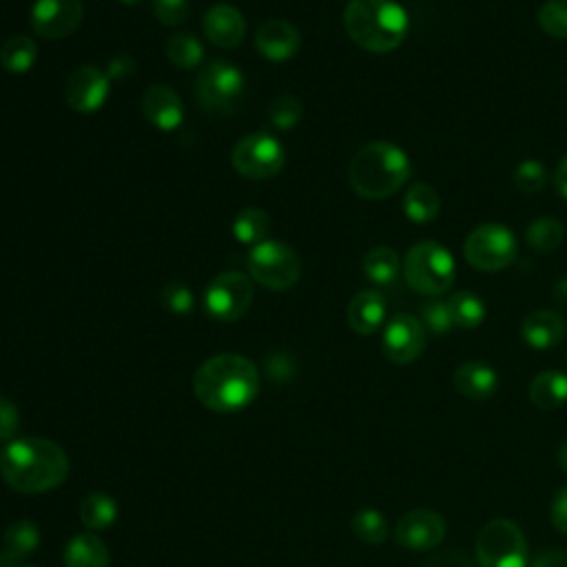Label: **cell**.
<instances>
[{"mask_svg": "<svg viewBox=\"0 0 567 567\" xmlns=\"http://www.w3.org/2000/svg\"><path fill=\"white\" fill-rule=\"evenodd\" d=\"M205 36L211 45L222 49H235L246 36V21L233 5L218 3L205 14Z\"/></svg>", "mask_w": 567, "mask_h": 567, "instance_id": "ac0fdd59", "label": "cell"}, {"mask_svg": "<svg viewBox=\"0 0 567 567\" xmlns=\"http://www.w3.org/2000/svg\"><path fill=\"white\" fill-rule=\"evenodd\" d=\"M194 389L205 408L224 415L239 412L256 402L260 393V372L250 359L224 353L207 359L198 368Z\"/></svg>", "mask_w": 567, "mask_h": 567, "instance_id": "7a4b0ae2", "label": "cell"}, {"mask_svg": "<svg viewBox=\"0 0 567 567\" xmlns=\"http://www.w3.org/2000/svg\"><path fill=\"white\" fill-rule=\"evenodd\" d=\"M421 324L432 335H448L455 329V320L448 301L432 299L421 306Z\"/></svg>", "mask_w": 567, "mask_h": 567, "instance_id": "e575fe53", "label": "cell"}, {"mask_svg": "<svg viewBox=\"0 0 567 567\" xmlns=\"http://www.w3.org/2000/svg\"><path fill=\"white\" fill-rule=\"evenodd\" d=\"M539 25L547 36L567 40V0H547L543 3L539 10Z\"/></svg>", "mask_w": 567, "mask_h": 567, "instance_id": "d590c367", "label": "cell"}, {"mask_svg": "<svg viewBox=\"0 0 567 567\" xmlns=\"http://www.w3.org/2000/svg\"><path fill=\"white\" fill-rule=\"evenodd\" d=\"M565 239V224L558 218H539L526 231V242L539 254H550Z\"/></svg>", "mask_w": 567, "mask_h": 567, "instance_id": "1f68e13d", "label": "cell"}, {"mask_svg": "<svg viewBox=\"0 0 567 567\" xmlns=\"http://www.w3.org/2000/svg\"><path fill=\"white\" fill-rule=\"evenodd\" d=\"M109 91H111V81L107 72L85 65L70 76L65 85V100L76 113L89 115L102 109V104L109 98Z\"/></svg>", "mask_w": 567, "mask_h": 567, "instance_id": "9a60e30c", "label": "cell"}, {"mask_svg": "<svg viewBox=\"0 0 567 567\" xmlns=\"http://www.w3.org/2000/svg\"><path fill=\"white\" fill-rule=\"evenodd\" d=\"M301 115H304V107L295 96H280L269 107V120L280 132H288L297 127Z\"/></svg>", "mask_w": 567, "mask_h": 567, "instance_id": "836d02e7", "label": "cell"}, {"mask_svg": "<svg viewBox=\"0 0 567 567\" xmlns=\"http://www.w3.org/2000/svg\"><path fill=\"white\" fill-rule=\"evenodd\" d=\"M363 275L377 286H391L399 278L402 260L391 246H374L363 258Z\"/></svg>", "mask_w": 567, "mask_h": 567, "instance_id": "484cf974", "label": "cell"}, {"mask_svg": "<svg viewBox=\"0 0 567 567\" xmlns=\"http://www.w3.org/2000/svg\"><path fill=\"white\" fill-rule=\"evenodd\" d=\"M446 537V521L434 510H412L404 515L395 528V539L402 547L412 552L434 550Z\"/></svg>", "mask_w": 567, "mask_h": 567, "instance_id": "5bb4252c", "label": "cell"}, {"mask_svg": "<svg viewBox=\"0 0 567 567\" xmlns=\"http://www.w3.org/2000/svg\"><path fill=\"white\" fill-rule=\"evenodd\" d=\"M21 430V412L14 402L0 397V441H14Z\"/></svg>", "mask_w": 567, "mask_h": 567, "instance_id": "ab89813d", "label": "cell"}, {"mask_svg": "<svg viewBox=\"0 0 567 567\" xmlns=\"http://www.w3.org/2000/svg\"><path fill=\"white\" fill-rule=\"evenodd\" d=\"M162 306L173 315H188L196 308L194 291L182 282H171L162 288Z\"/></svg>", "mask_w": 567, "mask_h": 567, "instance_id": "74e56055", "label": "cell"}, {"mask_svg": "<svg viewBox=\"0 0 567 567\" xmlns=\"http://www.w3.org/2000/svg\"><path fill=\"white\" fill-rule=\"evenodd\" d=\"M404 213L415 224H430L441 213V198L428 182H415L404 196Z\"/></svg>", "mask_w": 567, "mask_h": 567, "instance_id": "d4e9b609", "label": "cell"}, {"mask_svg": "<svg viewBox=\"0 0 567 567\" xmlns=\"http://www.w3.org/2000/svg\"><path fill=\"white\" fill-rule=\"evenodd\" d=\"M550 519L560 534H567V485L554 494L550 506Z\"/></svg>", "mask_w": 567, "mask_h": 567, "instance_id": "b9f144b4", "label": "cell"}, {"mask_svg": "<svg viewBox=\"0 0 567 567\" xmlns=\"http://www.w3.org/2000/svg\"><path fill=\"white\" fill-rule=\"evenodd\" d=\"M83 16V0H36L32 10V29L45 40H60L81 27Z\"/></svg>", "mask_w": 567, "mask_h": 567, "instance_id": "7c38bea8", "label": "cell"}, {"mask_svg": "<svg viewBox=\"0 0 567 567\" xmlns=\"http://www.w3.org/2000/svg\"><path fill=\"white\" fill-rule=\"evenodd\" d=\"M254 282L237 271L215 275L205 291V310L215 322H237L254 304Z\"/></svg>", "mask_w": 567, "mask_h": 567, "instance_id": "30bf717a", "label": "cell"}, {"mask_svg": "<svg viewBox=\"0 0 567 567\" xmlns=\"http://www.w3.org/2000/svg\"><path fill=\"white\" fill-rule=\"evenodd\" d=\"M40 545V530L32 521H16L8 528L0 543V567L21 565Z\"/></svg>", "mask_w": 567, "mask_h": 567, "instance_id": "7402d4cb", "label": "cell"}, {"mask_svg": "<svg viewBox=\"0 0 567 567\" xmlns=\"http://www.w3.org/2000/svg\"><path fill=\"white\" fill-rule=\"evenodd\" d=\"M530 402L539 410H558L567 402V374L560 370H543L530 384Z\"/></svg>", "mask_w": 567, "mask_h": 567, "instance_id": "603a6c76", "label": "cell"}, {"mask_svg": "<svg viewBox=\"0 0 567 567\" xmlns=\"http://www.w3.org/2000/svg\"><path fill=\"white\" fill-rule=\"evenodd\" d=\"M134 72H136V60L130 58V56H118V58H113V60L109 62V67H107V76H109L111 83H113V81L130 78Z\"/></svg>", "mask_w": 567, "mask_h": 567, "instance_id": "ee69618b", "label": "cell"}, {"mask_svg": "<svg viewBox=\"0 0 567 567\" xmlns=\"http://www.w3.org/2000/svg\"><path fill=\"white\" fill-rule=\"evenodd\" d=\"M167 56L177 70H198L205 60V47L192 32H177L167 40Z\"/></svg>", "mask_w": 567, "mask_h": 567, "instance_id": "83f0119b", "label": "cell"}, {"mask_svg": "<svg viewBox=\"0 0 567 567\" xmlns=\"http://www.w3.org/2000/svg\"><path fill=\"white\" fill-rule=\"evenodd\" d=\"M565 333H567V322L563 320V315L547 308L532 310L521 324L523 342L534 350H550L558 346Z\"/></svg>", "mask_w": 567, "mask_h": 567, "instance_id": "d6986e66", "label": "cell"}, {"mask_svg": "<svg viewBox=\"0 0 567 567\" xmlns=\"http://www.w3.org/2000/svg\"><path fill=\"white\" fill-rule=\"evenodd\" d=\"M122 3H124V5H143L145 0H122Z\"/></svg>", "mask_w": 567, "mask_h": 567, "instance_id": "7dc6e473", "label": "cell"}, {"mask_svg": "<svg viewBox=\"0 0 567 567\" xmlns=\"http://www.w3.org/2000/svg\"><path fill=\"white\" fill-rule=\"evenodd\" d=\"M515 184L521 194H541L547 184V171L539 160H523L515 171Z\"/></svg>", "mask_w": 567, "mask_h": 567, "instance_id": "8d00e7d4", "label": "cell"}, {"mask_svg": "<svg viewBox=\"0 0 567 567\" xmlns=\"http://www.w3.org/2000/svg\"><path fill=\"white\" fill-rule=\"evenodd\" d=\"M344 27L363 51L391 53L406 40L410 19L397 0H350Z\"/></svg>", "mask_w": 567, "mask_h": 567, "instance_id": "277c9868", "label": "cell"}, {"mask_svg": "<svg viewBox=\"0 0 567 567\" xmlns=\"http://www.w3.org/2000/svg\"><path fill=\"white\" fill-rule=\"evenodd\" d=\"M426 567H477V565L472 563V558L466 552H461L457 547H451V550H444V552L434 554L426 563Z\"/></svg>", "mask_w": 567, "mask_h": 567, "instance_id": "60d3db41", "label": "cell"}, {"mask_svg": "<svg viewBox=\"0 0 567 567\" xmlns=\"http://www.w3.org/2000/svg\"><path fill=\"white\" fill-rule=\"evenodd\" d=\"M118 519V503L107 492H91L81 503V521L89 532L107 530Z\"/></svg>", "mask_w": 567, "mask_h": 567, "instance_id": "4316f807", "label": "cell"}, {"mask_svg": "<svg viewBox=\"0 0 567 567\" xmlns=\"http://www.w3.org/2000/svg\"><path fill=\"white\" fill-rule=\"evenodd\" d=\"M556 461H558V468L563 472H567V439L563 441V444L558 446V453H556Z\"/></svg>", "mask_w": 567, "mask_h": 567, "instance_id": "bcb514c9", "label": "cell"}, {"mask_svg": "<svg viewBox=\"0 0 567 567\" xmlns=\"http://www.w3.org/2000/svg\"><path fill=\"white\" fill-rule=\"evenodd\" d=\"M246 267L250 278L260 286L282 293L299 282L301 262L295 250L278 239H264L250 246L246 256Z\"/></svg>", "mask_w": 567, "mask_h": 567, "instance_id": "8992f818", "label": "cell"}, {"mask_svg": "<svg viewBox=\"0 0 567 567\" xmlns=\"http://www.w3.org/2000/svg\"><path fill=\"white\" fill-rule=\"evenodd\" d=\"M517 237L503 224H481L464 244L466 262L481 273L506 271L517 260Z\"/></svg>", "mask_w": 567, "mask_h": 567, "instance_id": "ba28073f", "label": "cell"}, {"mask_svg": "<svg viewBox=\"0 0 567 567\" xmlns=\"http://www.w3.org/2000/svg\"><path fill=\"white\" fill-rule=\"evenodd\" d=\"M301 47L299 29L288 21H267L256 36V49L271 62L291 60Z\"/></svg>", "mask_w": 567, "mask_h": 567, "instance_id": "e0dca14e", "label": "cell"}, {"mask_svg": "<svg viewBox=\"0 0 567 567\" xmlns=\"http://www.w3.org/2000/svg\"><path fill=\"white\" fill-rule=\"evenodd\" d=\"M346 320L357 335L377 333L386 320V297L380 291L357 293L348 304Z\"/></svg>", "mask_w": 567, "mask_h": 567, "instance_id": "ffe728a7", "label": "cell"}, {"mask_svg": "<svg viewBox=\"0 0 567 567\" xmlns=\"http://www.w3.org/2000/svg\"><path fill=\"white\" fill-rule=\"evenodd\" d=\"M0 477L23 494L49 492L67 481L70 457L49 439H14L0 455Z\"/></svg>", "mask_w": 567, "mask_h": 567, "instance_id": "6da1fadb", "label": "cell"}, {"mask_svg": "<svg viewBox=\"0 0 567 567\" xmlns=\"http://www.w3.org/2000/svg\"><path fill=\"white\" fill-rule=\"evenodd\" d=\"M554 186L560 198L567 200V156L558 162L556 171H554Z\"/></svg>", "mask_w": 567, "mask_h": 567, "instance_id": "f6af8a7d", "label": "cell"}, {"mask_svg": "<svg viewBox=\"0 0 567 567\" xmlns=\"http://www.w3.org/2000/svg\"><path fill=\"white\" fill-rule=\"evenodd\" d=\"M233 169L246 180H271L282 173L286 164V151L282 143L269 132L244 136L231 156Z\"/></svg>", "mask_w": 567, "mask_h": 567, "instance_id": "9c48e42d", "label": "cell"}, {"mask_svg": "<svg viewBox=\"0 0 567 567\" xmlns=\"http://www.w3.org/2000/svg\"><path fill=\"white\" fill-rule=\"evenodd\" d=\"M353 534L368 543V545H380L389 539L391 530H389V523L384 519V515L380 510H372V508H366V510H359L355 517H353Z\"/></svg>", "mask_w": 567, "mask_h": 567, "instance_id": "d6a6232c", "label": "cell"}, {"mask_svg": "<svg viewBox=\"0 0 567 567\" xmlns=\"http://www.w3.org/2000/svg\"><path fill=\"white\" fill-rule=\"evenodd\" d=\"M244 74L229 60H213L196 81L198 104L207 111H229L244 94Z\"/></svg>", "mask_w": 567, "mask_h": 567, "instance_id": "8fae6325", "label": "cell"}, {"mask_svg": "<svg viewBox=\"0 0 567 567\" xmlns=\"http://www.w3.org/2000/svg\"><path fill=\"white\" fill-rule=\"evenodd\" d=\"M14 567H34V565H23V563H21V565H14Z\"/></svg>", "mask_w": 567, "mask_h": 567, "instance_id": "c3c4849f", "label": "cell"}, {"mask_svg": "<svg viewBox=\"0 0 567 567\" xmlns=\"http://www.w3.org/2000/svg\"><path fill=\"white\" fill-rule=\"evenodd\" d=\"M479 567H528L530 552L523 530L510 519H492L477 537Z\"/></svg>", "mask_w": 567, "mask_h": 567, "instance_id": "52a82bcc", "label": "cell"}, {"mask_svg": "<svg viewBox=\"0 0 567 567\" xmlns=\"http://www.w3.org/2000/svg\"><path fill=\"white\" fill-rule=\"evenodd\" d=\"M412 162L406 151L393 143H370L361 147L348 167L353 192L363 200H386L408 182Z\"/></svg>", "mask_w": 567, "mask_h": 567, "instance_id": "3957f363", "label": "cell"}, {"mask_svg": "<svg viewBox=\"0 0 567 567\" xmlns=\"http://www.w3.org/2000/svg\"><path fill=\"white\" fill-rule=\"evenodd\" d=\"M455 386L464 397L483 402L498 391V374L485 361H466L455 370Z\"/></svg>", "mask_w": 567, "mask_h": 567, "instance_id": "44dd1931", "label": "cell"}, {"mask_svg": "<svg viewBox=\"0 0 567 567\" xmlns=\"http://www.w3.org/2000/svg\"><path fill=\"white\" fill-rule=\"evenodd\" d=\"M528 567H567V552L560 547L541 550L530 558Z\"/></svg>", "mask_w": 567, "mask_h": 567, "instance_id": "7bdbcfd3", "label": "cell"}, {"mask_svg": "<svg viewBox=\"0 0 567 567\" xmlns=\"http://www.w3.org/2000/svg\"><path fill=\"white\" fill-rule=\"evenodd\" d=\"M382 348L393 363L406 366L417 361L426 348V329L421 320L406 312L395 315L384 329Z\"/></svg>", "mask_w": 567, "mask_h": 567, "instance_id": "4fadbf2b", "label": "cell"}, {"mask_svg": "<svg viewBox=\"0 0 567 567\" xmlns=\"http://www.w3.org/2000/svg\"><path fill=\"white\" fill-rule=\"evenodd\" d=\"M109 550L94 532L74 537L65 547V567H109Z\"/></svg>", "mask_w": 567, "mask_h": 567, "instance_id": "cb8c5ba5", "label": "cell"}, {"mask_svg": "<svg viewBox=\"0 0 567 567\" xmlns=\"http://www.w3.org/2000/svg\"><path fill=\"white\" fill-rule=\"evenodd\" d=\"M457 264L451 250L432 239L417 242L404 258L406 284L421 295L439 297L453 288Z\"/></svg>", "mask_w": 567, "mask_h": 567, "instance_id": "5b68a950", "label": "cell"}, {"mask_svg": "<svg viewBox=\"0 0 567 567\" xmlns=\"http://www.w3.org/2000/svg\"><path fill=\"white\" fill-rule=\"evenodd\" d=\"M156 19L167 27H180L188 19V0H151Z\"/></svg>", "mask_w": 567, "mask_h": 567, "instance_id": "f35d334b", "label": "cell"}, {"mask_svg": "<svg viewBox=\"0 0 567 567\" xmlns=\"http://www.w3.org/2000/svg\"><path fill=\"white\" fill-rule=\"evenodd\" d=\"M269 229H271L269 213L258 209V207H248V209L237 213V218L233 222V237L239 244L256 246V244L267 239Z\"/></svg>", "mask_w": 567, "mask_h": 567, "instance_id": "4dcf8cb0", "label": "cell"}, {"mask_svg": "<svg viewBox=\"0 0 567 567\" xmlns=\"http://www.w3.org/2000/svg\"><path fill=\"white\" fill-rule=\"evenodd\" d=\"M143 113L160 132H175L184 122L182 98L167 85H151L143 94Z\"/></svg>", "mask_w": 567, "mask_h": 567, "instance_id": "2e32d148", "label": "cell"}, {"mask_svg": "<svg viewBox=\"0 0 567 567\" xmlns=\"http://www.w3.org/2000/svg\"><path fill=\"white\" fill-rule=\"evenodd\" d=\"M38 60V45L34 38L14 36L0 49V65L10 74H27Z\"/></svg>", "mask_w": 567, "mask_h": 567, "instance_id": "f1b7e54d", "label": "cell"}, {"mask_svg": "<svg viewBox=\"0 0 567 567\" xmlns=\"http://www.w3.org/2000/svg\"><path fill=\"white\" fill-rule=\"evenodd\" d=\"M446 301H448L451 312H453L455 329L474 331L485 322V304L472 291L453 293Z\"/></svg>", "mask_w": 567, "mask_h": 567, "instance_id": "f546056e", "label": "cell"}]
</instances>
